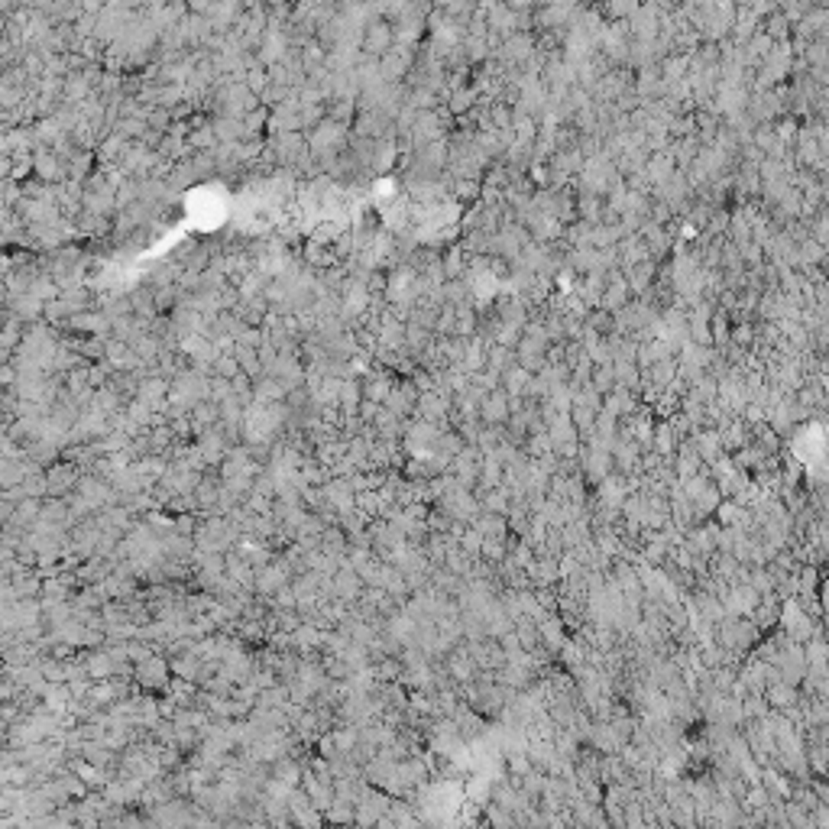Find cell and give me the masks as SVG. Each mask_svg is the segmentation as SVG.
<instances>
[{
	"label": "cell",
	"instance_id": "5",
	"mask_svg": "<svg viewBox=\"0 0 829 829\" xmlns=\"http://www.w3.org/2000/svg\"><path fill=\"white\" fill-rule=\"evenodd\" d=\"M214 140H218V133H214V126H211V124L198 126V130H188V150L208 152L211 146H214Z\"/></svg>",
	"mask_w": 829,
	"mask_h": 829
},
{
	"label": "cell",
	"instance_id": "4",
	"mask_svg": "<svg viewBox=\"0 0 829 829\" xmlns=\"http://www.w3.org/2000/svg\"><path fill=\"white\" fill-rule=\"evenodd\" d=\"M353 486L347 483V479H337V483L327 486V499H331V505H340V512H350L353 505Z\"/></svg>",
	"mask_w": 829,
	"mask_h": 829
},
{
	"label": "cell",
	"instance_id": "2",
	"mask_svg": "<svg viewBox=\"0 0 829 829\" xmlns=\"http://www.w3.org/2000/svg\"><path fill=\"white\" fill-rule=\"evenodd\" d=\"M392 383H389V376H369L366 383H363V399L373 405H385L389 399H392Z\"/></svg>",
	"mask_w": 829,
	"mask_h": 829
},
{
	"label": "cell",
	"instance_id": "10",
	"mask_svg": "<svg viewBox=\"0 0 829 829\" xmlns=\"http://www.w3.org/2000/svg\"><path fill=\"white\" fill-rule=\"evenodd\" d=\"M263 124H266V114H263V110H253V114H246V117H243V126H246V140H253V136L260 133Z\"/></svg>",
	"mask_w": 829,
	"mask_h": 829
},
{
	"label": "cell",
	"instance_id": "3",
	"mask_svg": "<svg viewBox=\"0 0 829 829\" xmlns=\"http://www.w3.org/2000/svg\"><path fill=\"white\" fill-rule=\"evenodd\" d=\"M46 479H49V489H52V493H62V489H68V486H78V477H75V470H72V463H59V467H52L49 473H46Z\"/></svg>",
	"mask_w": 829,
	"mask_h": 829
},
{
	"label": "cell",
	"instance_id": "6",
	"mask_svg": "<svg viewBox=\"0 0 829 829\" xmlns=\"http://www.w3.org/2000/svg\"><path fill=\"white\" fill-rule=\"evenodd\" d=\"M140 680L146 684V687H162L166 684V664L162 661H142L140 664Z\"/></svg>",
	"mask_w": 829,
	"mask_h": 829
},
{
	"label": "cell",
	"instance_id": "11",
	"mask_svg": "<svg viewBox=\"0 0 829 829\" xmlns=\"http://www.w3.org/2000/svg\"><path fill=\"white\" fill-rule=\"evenodd\" d=\"M470 104H473V91H457L453 94V101H451V107L460 114V110H467Z\"/></svg>",
	"mask_w": 829,
	"mask_h": 829
},
{
	"label": "cell",
	"instance_id": "8",
	"mask_svg": "<svg viewBox=\"0 0 829 829\" xmlns=\"http://www.w3.org/2000/svg\"><path fill=\"white\" fill-rule=\"evenodd\" d=\"M483 415H486V421H499V418H505V399L499 392H493L489 399L483 402Z\"/></svg>",
	"mask_w": 829,
	"mask_h": 829
},
{
	"label": "cell",
	"instance_id": "9",
	"mask_svg": "<svg viewBox=\"0 0 829 829\" xmlns=\"http://www.w3.org/2000/svg\"><path fill=\"white\" fill-rule=\"evenodd\" d=\"M279 583H285V570L282 567H269L260 577V590H276Z\"/></svg>",
	"mask_w": 829,
	"mask_h": 829
},
{
	"label": "cell",
	"instance_id": "1",
	"mask_svg": "<svg viewBox=\"0 0 829 829\" xmlns=\"http://www.w3.org/2000/svg\"><path fill=\"white\" fill-rule=\"evenodd\" d=\"M392 42H395V23H385V20H376V23L366 26L363 33L360 49L366 59H383L392 52Z\"/></svg>",
	"mask_w": 829,
	"mask_h": 829
},
{
	"label": "cell",
	"instance_id": "7",
	"mask_svg": "<svg viewBox=\"0 0 829 829\" xmlns=\"http://www.w3.org/2000/svg\"><path fill=\"white\" fill-rule=\"evenodd\" d=\"M350 117H353V98H334L331 107H327V120H334V124L344 126Z\"/></svg>",
	"mask_w": 829,
	"mask_h": 829
}]
</instances>
